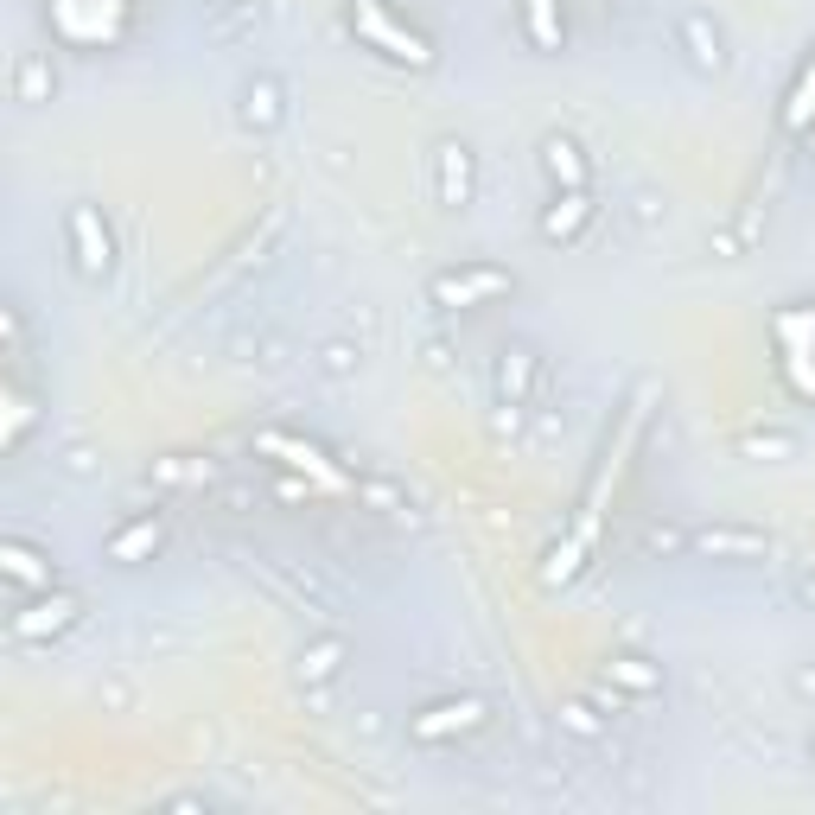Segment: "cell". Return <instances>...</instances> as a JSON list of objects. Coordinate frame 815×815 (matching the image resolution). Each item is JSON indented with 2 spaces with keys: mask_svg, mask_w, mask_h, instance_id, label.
I'll return each instance as SVG.
<instances>
[{
  "mask_svg": "<svg viewBox=\"0 0 815 815\" xmlns=\"http://www.w3.org/2000/svg\"><path fill=\"white\" fill-rule=\"evenodd\" d=\"M631 663H637V656H618L612 669H618V675H624V682H631V688H656V675H650V669H631Z\"/></svg>",
  "mask_w": 815,
  "mask_h": 815,
  "instance_id": "cell-15",
  "label": "cell"
},
{
  "mask_svg": "<svg viewBox=\"0 0 815 815\" xmlns=\"http://www.w3.org/2000/svg\"><path fill=\"white\" fill-rule=\"evenodd\" d=\"M580 217H586V198H580V192H567V198L548 211L542 230H548V236H574V230H580Z\"/></svg>",
  "mask_w": 815,
  "mask_h": 815,
  "instance_id": "cell-9",
  "label": "cell"
},
{
  "mask_svg": "<svg viewBox=\"0 0 815 815\" xmlns=\"http://www.w3.org/2000/svg\"><path fill=\"white\" fill-rule=\"evenodd\" d=\"M688 39H695V64H720V39H707V20H701V13L688 20Z\"/></svg>",
  "mask_w": 815,
  "mask_h": 815,
  "instance_id": "cell-13",
  "label": "cell"
},
{
  "mask_svg": "<svg viewBox=\"0 0 815 815\" xmlns=\"http://www.w3.org/2000/svg\"><path fill=\"white\" fill-rule=\"evenodd\" d=\"M440 198L446 204L472 198V153H465V147H440Z\"/></svg>",
  "mask_w": 815,
  "mask_h": 815,
  "instance_id": "cell-3",
  "label": "cell"
},
{
  "mask_svg": "<svg viewBox=\"0 0 815 815\" xmlns=\"http://www.w3.org/2000/svg\"><path fill=\"white\" fill-rule=\"evenodd\" d=\"M497 287H510V281H504L497 268H484V274H465V281H459V274H440V281H433V293H440V300H472V293H497Z\"/></svg>",
  "mask_w": 815,
  "mask_h": 815,
  "instance_id": "cell-7",
  "label": "cell"
},
{
  "mask_svg": "<svg viewBox=\"0 0 815 815\" xmlns=\"http://www.w3.org/2000/svg\"><path fill=\"white\" fill-rule=\"evenodd\" d=\"M338 656H344V644H319V650H306V656H300V669L312 675V682H325V675L338 669Z\"/></svg>",
  "mask_w": 815,
  "mask_h": 815,
  "instance_id": "cell-11",
  "label": "cell"
},
{
  "mask_svg": "<svg viewBox=\"0 0 815 815\" xmlns=\"http://www.w3.org/2000/svg\"><path fill=\"white\" fill-rule=\"evenodd\" d=\"M249 121H274V83H255L249 90V109H242Z\"/></svg>",
  "mask_w": 815,
  "mask_h": 815,
  "instance_id": "cell-14",
  "label": "cell"
},
{
  "mask_svg": "<svg viewBox=\"0 0 815 815\" xmlns=\"http://www.w3.org/2000/svg\"><path fill=\"white\" fill-rule=\"evenodd\" d=\"M701 554H739V561H752V554H771V542L758 529H701L695 535Z\"/></svg>",
  "mask_w": 815,
  "mask_h": 815,
  "instance_id": "cell-2",
  "label": "cell"
},
{
  "mask_svg": "<svg viewBox=\"0 0 815 815\" xmlns=\"http://www.w3.org/2000/svg\"><path fill=\"white\" fill-rule=\"evenodd\" d=\"M478 720H484L478 701H453V707H433V720H414V733H421V739H440V733H453V726L465 733V726H478Z\"/></svg>",
  "mask_w": 815,
  "mask_h": 815,
  "instance_id": "cell-5",
  "label": "cell"
},
{
  "mask_svg": "<svg viewBox=\"0 0 815 815\" xmlns=\"http://www.w3.org/2000/svg\"><path fill=\"white\" fill-rule=\"evenodd\" d=\"M497 389H504L510 402L529 389V351H504V363H497Z\"/></svg>",
  "mask_w": 815,
  "mask_h": 815,
  "instance_id": "cell-10",
  "label": "cell"
},
{
  "mask_svg": "<svg viewBox=\"0 0 815 815\" xmlns=\"http://www.w3.org/2000/svg\"><path fill=\"white\" fill-rule=\"evenodd\" d=\"M803 599H809V605H815V580H803Z\"/></svg>",
  "mask_w": 815,
  "mask_h": 815,
  "instance_id": "cell-16",
  "label": "cell"
},
{
  "mask_svg": "<svg viewBox=\"0 0 815 815\" xmlns=\"http://www.w3.org/2000/svg\"><path fill=\"white\" fill-rule=\"evenodd\" d=\"M548 172H554V179H567V192H580V185H586L580 147L574 141H548Z\"/></svg>",
  "mask_w": 815,
  "mask_h": 815,
  "instance_id": "cell-8",
  "label": "cell"
},
{
  "mask_svg": "<svg viewBox=\"0 0 815 815\" xmlns=\"http://www.w3.org/2000/svg\"><path fill=\"white\" fill-rule=\"evenodd\" d=\"M147 548H160V516H141V523H128L109 542V561H134V554H147Z\"/></svg>",
  "mask_w": 815,
  "mask_h": 815,
  "instance_id": "cell-6",
  "label": "cell"
},
{
  "mask_svg": "<svg viewBox=\"0 0 815 815\" xmlns=\"http://www.w3.org/2000/svg\"><path fill=\"white\" fill-rule=\"evenodd\" d=\"M71 236H77V262H83V274H109V230L96 223L90 204H77V211H71Z\"/></svg>",
  "mask_w": 815,
  "mask_h": 815,
  "instance_id": "cell-1",
  "label": "cell"
},
{
  "mask_svg": "<svg viewBox=\"0 0 815 815\" xmlns=\"http://www.w3.org/2000/svg\"><path fill=\"white\" fill-rule=\"evenodd\" d=\"M71 618H77V599H45V605H32L26 618H13V631H20V637H39V631H64Z\"/></svg>",
  "mask_w": 815,
  "mask_h": 815,
  "instance_id": "cell-4",
  "label": "cell"
},
{
  "mask_svg": "<svg viewBox=\"0 0 815 815\" xmlns=\"http://www.w3.org/2000/svg\"><path fill=\"white\" fill-rule=\"evenodd\" d=\"M7 574H13V580H51L45 567H39V554H32V548H20V542L7 548Z\"/></svg>",
  "mask_w": 815,
  "mask_h": 815,
  "instance_id": "cell-12",
  "label": "cell"
}]
</instances>
